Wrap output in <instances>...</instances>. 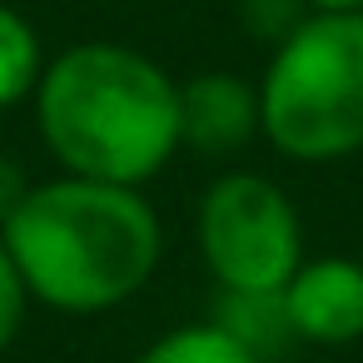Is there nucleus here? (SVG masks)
Returning a JSON list of instances; mask_svg holds the SVG:
<instances>
[{"label":"nucleus","mask_w":363,"mask_h":363,"mask_svg":"<svg viewBox=\"0 0 363 363\" xmlns=\"http://www.w3.org/2000/svg\"><path fill=\"white\" fill-rule=\"evenodd\" d=\"M284 318L294 343L313 348H348L363 338V259L353 254H318L294 269L279 289Z\"/></svg>","instance_id":"obj_5"},{"label":"nucleus","mask_w":363,"mask_h":363,"mask_svg":"<svg viewBox=\"0 0 363 363\" xmlns=\"http://www.w3.org/2000/svg\"><path fill=\"white\" fill-rule=\"evenodd\" d=\"M179 140L204 160H229L259 140V85L239 70L179 80Z\"/></svg>","instance_id":"obj_6"},{"label":"nucleus","mask_w":363,"mask_h":363,"mask_svg":"<svg viewBox=\"0 0 363 363\" xmlns=\"http://www.w3.org/2000/svg\"><path fill=\"white\" fill-rule=\"evenodd\" d=\"M194 249L219 294H279L303 254V219L289 189L259 169H224L194 204Z\"/></svg>","instance_id":"obj_4"},{"label":"nucleus","mask_w":363,"mask_h":363,"mask_svg":"<svg viewBox=\"0 0 363 363\" xmlns=\"http://www.w3.org/2000/svg\"><path fill=\"white\" fill-rule=\"evenodd\" d=\"M35 140L60 174L145 189L184 150L179 80L125 40L55 50L30 95Z\"/></svg>","instance_id":"obj_2"},{"label":"nucleus","mask_w":363,"mask_h":363,"mask_svg":"<svg viewBox=\"0 0 363 363\" xmlns=\"http://www.w3.org/2000/svg\"><path fill=\"white\" fill-rule=\"evenodd\" d=\"M45 60L50 55H45L40 30L30 26V16H21L11 0H0V115L16 105H30Z\"/></svg>","instance_id":"obj_8"},{"label":"nucleus","mask_w":363,"mask_h":363,"mask_svg":"<svg viewBox=\"0 0 363 363\" xmlns=\"http://www.w3.org/2000/svg\"><path fill=\"white\" fill-rule=\"evenodd\" d=\"M308 16H363V0H303Z\"/></svg>","instance_id":"obj_13"},{"label":"nucleus","mask_w":363,"mask_h":363,"mask_svg":"<svg viewBox=\"0 0 363 363\" xmlns=\"http://www.w3.org/2000/svg\"><path fill=\"white\" fill-rule=\"evenodd\" d=\"M0 363H6V358H0Z\"/></svg>","instance_id":"obj_14"},{"label":"nucleus","mask_w":363,"mask_h":363,"mask_svg":"<svg viewBox=\"0 0 363 363\" xmlns=\"http://www.w3.org/2000/svg\"><path fill=\"white\" fill-rule=\"evenodd\" d=\"M214 318H219L239 343H249L264 363L294 348V328H289V318H284V298H279V294H219Z\"/></svg>","instance_id":"obj_9"},{"label":"nucleus","mask_w":363,"mask_h":363,"mask_svg":"<svg viewBox=\"0 0 363 363\" xmlns=\"http://www.w3.org/2000/svg\"><path fill=\"white\" fill-rule=\"evenodd\" d=\"M259 140L289 164L363 155V16H303L259 70Z\"/></svg>","instance_id":"obj_3"},{"label":"nucleus","mask_w":363,"mask_h":363,"mask_svg":"<svg viewBox=\"0 0 363 363\" xmlns=\"http://www.w3.org/2000/svg\"><path fill=\"white\" fill-rule=\"evenodd\" d=\"M26 189H30V174L21 169V160L11 150H0V229H6V219L16 214V204L26 199Z\"/></svg>","instance_id":"obj_12"},{"label":"nucleus","mask_w":363,"mask_h":363,"mask_svg":"<svg viewBox=\"0 0 363 363\" xmlns=\"http://www.w3.org/2000/svg\"><path fill=\"white\" fill-rule=\"evenodd\" d=\"M303 0H239V26L259 40V45H279L298 21H303Z\"/></svg>","instance_id":"obj_10"},{"label":"nucleus","mask_w":363,"mask_h":363,"mask_svg":"<svg viewBox=\"0 0 363 363\" xmlns=\"http://www.w3.org/2000/svg\"><path fill=\"white\" fill-rule=\"evenodd\" d=\"M30 303H35V298H30V289H26V279H21V269H16L6 239H0V358H6L11 343L21 338Z\"/></svg>","instance_id":"obj_11"},{"label":"nucleus","mask_w":363,"mask_h":363,"mask_svg":"<svg viewBox=\"0 0 363 363\" xmlns=\"http://www.w3.org/2000/svg\"><path fill=\"white\" fill-rule=\"evenodd\" d=\"M130 363H264V358L249 343H239L219 318H194L150 338Z\"/></svg>","instance_id":"obj_7"},{"label":"nucleus","mask_w":363,"mask_h":363,"mask_svg":"<svg viewBox=\"0 0 363 363\" xmlns=\"http://www.w3.org/2000/svg\"><path fill=\"white\" fill-rule=\"evenodd\" d=\"M0 239L30 298L65 318L125 308L164 264V224L145 189L80 174L30 179Z\"/></svg>","instance_id":"obj_1"}]
</instances>
